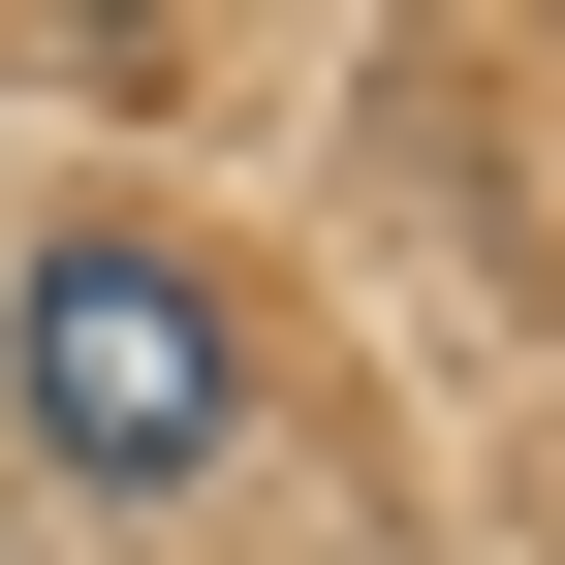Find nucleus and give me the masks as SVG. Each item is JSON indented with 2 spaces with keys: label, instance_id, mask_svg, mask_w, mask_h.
<instances>
[{
  "label": "nucleus",
  "instance_id": "f257e3e1",
  "mask_svg": "<svg viewBox=\"0 0 565 565\" xmlns=\"http://www.w3.org/2000/svg\"><path fill=\"white\" fill-rule=\"evenodd\" d=\"M0 377H32V440L95 471V503H158V471H221V408H252V315H221L158 221H63L32 282H0Z\"/></svg>",
  "mask_w": 565,
  "mask_h": 565
}]
</instances>
